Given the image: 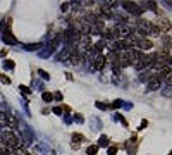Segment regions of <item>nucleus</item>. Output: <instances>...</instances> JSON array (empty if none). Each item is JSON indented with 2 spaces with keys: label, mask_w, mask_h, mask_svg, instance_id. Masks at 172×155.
<instances>
[{
  "label": "nucleus",
  "mask_w": 172,
  "mask_h": 155,
  "mask_svg": "<svg viewBox=\"0 0 172 155\" xmlns=\"http://www.w3.org/2000/svg\"><path fill=\"white\" fill-rule=\"evenodd\" d=\"M141 7H143V9H150V10H155V12H157V3H155V2H145Z\"/></svg>",
  "instance_id": "f3484780"
},
{
  "label": "nucleus",
  "mask_w": 172,
  "mask_h": 155,
  "mask_svg": "<svg viewBox=\"0 0 172 155\" xmlns=\"http://www.w3.org/2000/svg\"><path fill=\"white\" fill-rule=\"evenodd\" d=\"M165 83H167L169 86H172V71L167 74V78H165Z\"/></svg>",
  "instance_id": "a878e982"
},
{
  "label": "nucleus",
  "mask_w": 172,
  "mask_h": 155,
  "mask_svg": "<svg viewBox=\"0 0 172 155\" xmlns=\"http://www.w3.org/2000/svg\"><path fill=\"white\" fill-rule=\"evenodd\" d=\"M121 105H122V102H121V100H115V102H114V107H121Z\"/></svg>",
  "instance_id": "72a5a7b5"
},
{
  "label": "nucleus",
  "mask_w": 172,
  "mask_h": 155,
  "mask_svg": "<svg viewBox=\"0 0 172 155\" xmlns=\"http://www.w3.org/2000/svg\"><path fill=\"white\" fill-rule=\"evenodd\" d=\"M136 147H138V140H136V136H133L129 141H127V145H126V148H127V152L133 155L136 152Z\"/></svg>",
  "instance_id": "9b49d317"
},
{
  "label": "nucleus",
  "mask_w": 172,
  "mask_h": 155,
  "mask_svg": "<svg viewBox=\"0 0 172 155\" xmlns=\"http://www.w3.org/2000/svg\"><path fill=\"white\" fill-rule=\"evenodd\" d=\"M157 28L160 29V33H167V31L171 29V21H169L167 17H164V16H159V19H157Z\"/></svg>",
  "instance_id": "39448f33"
},
{
  "label": "nucleus",
  "mask_w": 172,
  "mask_h": 155,
  "mask_svg": "<svg viewBox=\"0 0 172 155\" xmlns=\"http://www.w3.org/2000/svg\"><path fill=\"white\" fill-rule=\"evenodd\" d=\"M96 107H98V109H107V105L102 104V102H96Z\"/></svg>",
  "instance_id": "473e14b6"
},
{
  "label": "nucleus",
  "mask_w": 172,
  "mask_h": 155,
  "mask_svg": "<svg viewBox=\"0 0 172 155\" xmlns=\"http://www.w3.org/2000/svg\"><path fill=\"white\" fill-rule=\"evenodd\" d=\"M153 76H155V72H153L152 69H146V71H141V74H140V79H141V81H146V83H148V81H150V79H152Z\"/></svg>",
  "instance_id": "f8f14e48"
},
{
  "label": "nucleus",
  "mask_w": 172,
  "mask_h": 155,
  "mask_svg": "<svg viewBox=\"0 0 172 155\" xmlns=\"http://www.w3.org/2000/svg\"><path fill=\"white\" fill-rule=\"evenodd\" d=\"M5 121H7L5 129H9V131H17L19 129V119L14 114H5Z\"/></svg>",
  "instance_id": "20e7f679"
},
{
  "label": "nucleus",
  "mask_w": 172,
  "mask_h": 155,
  "mask_svg": "<svg viewBox=\"0 0 172 155\" xmlns=\"http://www.w3.org/2000/svg\"><path fill=\"white\" fill-rule=\"evenodd\" d=\"M162 45H164L162 48L171 50V48H172V38H171V36H164V38H162Z\"/></svg>",
  "instance_id": "2eb2a0df"
},
{
  "label": "nucleus",
  "mask_w": 172,
  "mask_h": 155,
  "mask_svg": "<svg viewBox=\"0 0 172 155\" xmlns=\"http://www.w3.org/2000/svg\"><path fill=\"white\" fill-rule=\"evenodd\" d=\"M40 47H41V43H34V45H26L24 48H26V50H38Z\"/></svg>",
  "instance_id": "4be33fe9"
},
{
  "label": "nucleus",
  "mask_w": 172,
  "mask_h": 155,
  "mask_svg": "<svg viewBox=\"0 0 172 155\" xmlns=\"http://www.w3.org/2000/svg\"><path fill=\"white\" fill-rule=\"evenodd\" d=\"M0 152H3V154H5V152H9V147H7V143L3 141V138H2V136H0Z\"/></svg>",
  "instance_id": "aec40b11"
},
{
  "label": "nucleus",
  "mask_w": 172,
  "mask_h": 155,
  "mask_svg": "<svg viewBox=\"0 0 172 155\" xmlns=\"http://www.w3.org/2000/svg\"><path fill=\"white\" fill-rule=\"evenodd\" d=\"M21 91H22L24 95H29V90H28L26 86H22V85H21Z\"/></svg>",
  "instance_id": "2f4dec72"
},
{
  "label": "nucleus",
  "mask_w": 172,
  "mask_h": 155,
  "mask_svg": "<svg viewBox=\"0 0 172 155\" xmlns=\"http://www.w3.org/2000/svg\"><path fill=\"white\" fill-rule=\"evenodd\" d=\"M53 114H57V116H62L64 112H62V107H53Z\"/></svg>",
  "instance_id": "c85d7f7f"
},
{
  "label": "nucleus",
  "mask_w": 172,
  "mask_h": 155,
  "mask_svg": "<svg viewBox=\"0 0 172 155\" xmlns=\"http://www.w3.org/2000/svg\"><path fill=\"white\" fill-rule=\"evenodd\" d=\"M0 155H12V150H9V152H5V154H3V152H0Z\"/></svg>",
  "instance_id": "c9c22d12"
},
{
  "label": "nucleus",
  "mask_w": 172,
  "mask_h": 155,
  "mask_svg": "<svg viewBox=\"0 0 172 155\" xmlns=\"http://www.w3.org/2000/svg\"><path fill=\"white\" fill-rule=\"evenodd\" d=\"M105 47H107V45H105L103 40H98L96 43H93V52H95V55H102V52H103Z\"/></svg>",
  "instance_id": "6e6552de"
},
{
  "label": "nucleus",
  "mask_w": 172,
  "mask_h": 155,
  "mask_svg": "<svg viewBox=\"0 0 172 155\" xmlns=\"http://www.w3.org/2000/svg\"><path fill=\"white\" fill-rule=\"evenodd\" d=\"M3 66H5V67H9V69H14V62H12V60H5V62H3Z\"/></svg>",
  "instance_id": "bb28decb"
},
{
  "label": "nucleus",
  "mask_w": 172,
  "mask_h": 155,
  "mask_svg": "<svg viewBox=\"0 0 172 155\" xmlns=\"http://www.w3.org/2000/svg\"><path fill=\"white\" fill-rule=\"evenodd\" d=\"M115 154H117V147H115V145L109 147V155H115Z\"/></svg>",
  "instance_id": "393cba45"
},
{
  "label": "nucleus",
  "mask_w": 172,
  "mask_h": 155,
  "mask_svg": "<svg viewBox=\"0 0 172 155\" xmlns=\"http://www.w3.org/2000/svg\"><path fill=\"white\" fill-rule=\"evenodd\" d=\"M114 119H115V121H121V123H122L124 126H127V123H126V119H124V117H122L121 114H115V116H114Z\"/></svg>",
  "instance_id": "5701e85b"
},
{
  "label": "nucleus",
  "mask_w": 172,
  "mask_h": 155,
  "mask_svg": "<svg viewBox=\"0 0 172 155\" xmlns=\"http://www.w3.org/2000/svg\"><path fill=\"white\" fill-rule=\"evenodd\" d=\"M2 138L3 141L7 143L9 150H16L21 147V138L14 133V131H9V129H2Z\"/></svg>",
  "instance_id": "f257e3e1"
},
{
  "label": "nucleus",
  "mask_w": 172,
  "mask_h": 155,
  "mask_svg": "<svg viewBox=\"0 0 172 155\" xmlns=\"http://www.w3.org/2000/svg\"><path fill=\"white\" fill-rule=\"evenodd\" d=\"M52 95H53L55 100H62V93H60V91H55V93H52Z\"/></svg>",
  "instance_id": "7c9ffc66"
},
{
  "label": "nucleus",
  "mask_w": 172,
  "mask_h": 155,
  "mask_svg": "<svg viewBox=\"0 0 172 155\" xmlns=\"http://www.w3.org/2000/svg\"><path fill=\"white\" fill-rule=\"evenodd\" d=\"M38 72H40V76H41V78H45V79H50V76H48V74H47L43 69H38Z\"/></svg>",
  "instance_id": "cd10ccee"
},
{
  "label": "nucleus",
  "mask_w": 172,
  "mask_h": 155,
  "mask_svg": "<svg viewBox=\"0 0 172 155\" xmlns=\"http://www.w3.org/2000/svg\"><path fill=\"white\" fill-rule=\"evenodd\" d=\"M107 66V60H105V55L102 53V55H96L95 59H93V62H91V71H95V72H98V71H102L103 67Z\"/></svg>",
  "instance_id": "7ed1b4c3"
},
{
  "label": "nucleus",
  "mask_w": 172,
  "mask_h": 155,
  "mask_svg": "<svg viewBox=\"0 0 172 155\" xmlns=\"http://www.w3.org/2000/svg\"><path fill=\"white\" fill-rule=\"evenodd\" d=\"M41 98H43V102H52V100H53V95H52V93H48V91H43Z\"/></svg>",
  "instance_id": "a211bd4d"
},
{
  "label": "nucleus",
  "mask_w": 172,
  "mask_h": 155,
  "mask_svg": "<svg viewBox=\"0 0 172 155\" xmlns=\"http://www.w3.org/2000/svg\"><path fill=\"white\" fill-rule=\"evenodd\" d=\"M160 85H162V81L159 79L157 72H155V76H153V78L148 81V88H150V90H159V88H160Z\"/></svg>",
  "instance_id": "1a4fd4ad"
},
{
  "label": "nucleus",
  "mask_w": 172,
  "mask_h": 155,
  "mask_svg": "<svg viewBox=\"0 0 172 155\" xmlns=\"http://www.w3.org/2000/svg\"><path fill=\"white\" fill-rule=\"evenodd\" d=\"M69 55H71V50H67V48H62L57 55H55V59L57 60H67L69 59Z\"/></svg>",
  "instance_id": "4468645a"
},
{
  "label": "nucleus",
  "mask_w": 172,
  "mask_h": 155,
  "mask_svg": "<svg viewBox=\"0 0 172 155\" xmlns=\"http://www.w3.org/2000/svg\"><path fill=\"white\" fill-rule=\"evenodd\" d=\"M164 3H169V5H172V2H164Z\"/></svg>",
  "instance_id": "4c0bfd02"
},
{
  "label": "nucleus",
  "mask_w": 172,
  "mask_h": 155,
  "mask_svg": "<svg viewBox=\"0 0 172 155\" xmlns=\"http://www.w3.org/2000/svg\"><path fill=\"white\" fill-rule=\"evenodd\" d=\"M0 126L5 129V126H7V121H5V112H2L0 110Z\"/></svg>",
  "instance_id": "412c9836"
},
{
  "label": "nucleus",
  "mask_w": 172,
  "mask_h": 155,
  "mask_svg": "<svg viewBox=\"0 0 172 155\" xmlns=\"http://www.w3.org/2000/svg\"><path fill=\"white\" fill-rule=\"evenodd\" d=\"M0 81H2V83H5V85H9V83H10V79H9L7 76H3V74H0Z\"/></svg>",
  "instance_id": "c756f323"
},
{
  "label": "nucleus",
  "mask_w": 172,
  "mask_h": 155,
  "mask_svg": "<svg viewBox=\"0 0 172 155\" xmlns=\"http://www.w3.org/2000/svg\"><path fill=\"white\" fill-rule=\"evenodd\" d=\"M2 40H3L7 45H17V40L14 38L12 31H10V33H3V35H2Z\"/></svg>",
  "instance_id": "9d476101"
},
{
  "label": "nucleus",
  "mask_w": 172,
  "mask_h": 155,
  "mask_svg": "<svg viewBox=\"0 0 172 155\" xmlns=\"http://www.w3.org/2000/svg\"><path fill=\"white\" fill-rule=\"evenodd\" d=\"M74 121H78V123H83V117H81V116H74Z\"/></svg>",
  "instance_id": "f704fd0d"
},
{
  "label": "nucleus",
  "mask_w": 172,
  "mask_h": 155,
  "mask_svg": "<svg viewBox=\"0 0 172 155\" xmlns=\"http://www.w3.org/2000/svg\"><path fill=\"white\" fill-rule=\"evenodd\" d=\"M96 152H98V147H96V145L88 147V150H86V154H88V155H96Z\"/></svg>",
  "instance_id": "6ab92c4d"
},
{
  "label": "nucleus",
  "mask_w": 172,
  "mask_h": 155,
  "mask_svg": "<svg viewBox=\"0 0 172 155\" xmlns=\"http://www.w3.org/2000/svg\"><path fill=\"white\" fill-rule=\"evenodd\" d=\"M81 52H79V48H74L72 52H71V55H69V62L72 64V66H79L81 64Z\"/></svg>",
  "instance_id": "423d86ee"
},
{
  "label": "nucleus",
  "mask_w": 172,
  "mask_h": 155,
  "mask_svg": "<svg viewBox=\"0 0 172 155\" xmlns=\"http://www.w3.org/2000/svg\"><path fill=\"white\" fill-rule=\"evenodd\" d=\"M153 47V43H152V40H148V38H143V40H140V43H138V48L143 52V50H150Z\"/></svg>",
  "instance_id": "0eeeda50"
},
{
  "label": "nucleus",
  "mask_w": 172,
  "mask_h": 155,
  "mask_svg": "<svg viewBox=\"0 0 172 155\" xmlns=\"http://www.w3.org/2000/svg\"><path fill=\"white\" fill-rule=\"evenodd\" d=\"M83 140H84V136H83V135L74 133V135H72V145H71V147H72V148H79V145H81V141H83Z\"/></svg>",
  "instance_id": "ddd939ff"
},
{
  "label": "nucleus",
  "mask_w": 172,
  "mask_h": 155,
  "mask_svg": "<svg viewBox=\"0 0 172 155\" xmlns=\"http://www.w3.org/2000/svg\"><path fill=\"white\" fill-rule=\"evenodd\" d=\"M96 147H98V148H100V147H109V138H107L105 135H102L100 140H98V145H96Z\"/></svg>",
  "instance_id": "dca6fc26"
},
{
  "label": "nucleus",
  "mask_w": 172,
  "mask_h": 155,
  "mask_svg": "<svg viewBox=\"0 0 172 155\" xmlns=\"http://www.w3.org/2000/svg\"><path fill=\"white\" fill-rule=\"evenodd\" d=\"M69 7H71V2H64V3L60 5V10H62V12H65Z\"/></svg>",
  "instance_id": "b1692460"
},
{
  "label": "nucleus",
  "mask_w": 172,
  "mask_h": 155,
  "mask_svg": "<svg viewBox=\"0 0 172 155\" xmlns=\"http://www.w3.org/2000/svg\"><path fill=\"white\" fill-rule=\"evenodd\" d=\"M22 155H31V154H29V152H24V154H22Z\"/></svg>",
  "instance_id": "e433bc0d"
},
{
  "label": "nucleus",
  "mask_w": 172,
  "mask_h": 155,
  "mask_svg": "<svg viewBox=\"0 0 172 155\" xmlns=\"http://www.w3.org/2000/svg\"><path fill=\"white\" fill-rule=\"evenodd\" d=\"M122 3V7L131 14V16H141L143 14V7L140 5V3H136V2H121Z\"/></svg>",
  "instance_id": "f03ea898"
}]
</instances>
